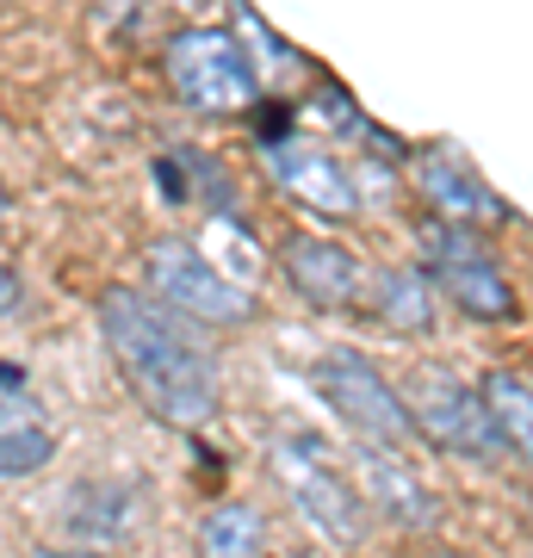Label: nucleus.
Masks as SVG:
<instances>
[{
	"label": "nucleus",
	"instance_id": "obj_2",
	"mask_svg": "<svg viewBox=\"0 0 533 558\" xmlns=\"http://www.w3.org/2000/svg\"><path fill=\"white\" fill-rule=\"evenodd\" d=\"M311 385H316V398L329 403V410L360 435V447H391V453H403V447L422 440L410 398H403V391H397L366 354H354V348H329V354H316Z\"/></svg>",
	"mask_w": 533,
	"mask_h": 558
},
{
	"label": "nucleus",
	"instance_id": "obj_12",
	"mask_svg": "<svg viewBox=\"0 0 533 558\" xmlns=\"http://www.w3.org/2000/svg\"><path fill=\"white\" fill-rule=\"evenodd\" d=\"M477 391H484V410H490L502 447H509L514 459H528V465H533V385L514 379V373H490Z\"/></svg>",
	"mask_w": 533,
	"mask_h": 558
},
{
	"label": "nucleus",
	"instance_id": "obj_4",
	"mask_svg": "<svg viewBox=\"0 0 533 558\" xmlns=\"http://www.w3.org/2000/svg\"><path fill=\"white\" fill-rule=\"evenodd\" d=\"M168 81L193 112H242L261 87L249 50L218 25H193V32L168 38Z\"/></svg>",
	"mask_w": 533,
	"mask_h": 558
},
{
	"label": "nucleus",
	"instance_id": "obj_8",
	"mask_svg": "<svg viewBox=\"0 0 533 558\" xmlns=\"http://www.w3.org/2000/svg\"><path fill=\"white\" fill-rule=\"evenodd\" d=\"M279 274L292 279V292L304 304H316V311H354V304H366V267H360L341 242L329 236H286L279 242Z\"/></svg>",
	"mask_w": 533,
	"mask_h": 558
},
{
	"label": "nucleus",
	"instance_id": "obj_7",
	"mask_svg": "<svg viewBox=\"0 0 533 558\" xmlns=\"http://www.w3.org/2000/svg\"><path fill=\"white\" fill-rule=\"evenodd\" d=\"M410 410H415V428L428 447L453 459H496L502 453V435H496L490 410H484V391L447 379V373H422L410 391Z\"/></svg>",
	"mask_w": 533,
	"mask_h": 558
},
{
	"label": "nucleus",
	"instance_id": "obj_1",
	"mask_svg": "<svg viewBox=\"0 0 533 558\" xmlns=\"http://www.w3.org/2000/svg\"><path fill=\"white\" fill-rule=\"evenodd\" d=\"M99 336L119 360L131 398L156 422L198 428L218 416V360L174 304H161L143 286H112L99 292Z\"/></svg>",
	"mask_w": 533,
	"mask_h": 558
},
{
	"label": "nucleus",
	"instance_id": "obj_5",
	"mask_svg": "<svg viewBox=\"0 0 533 558\" xmlns=\"http://www.w3.org/2000/svg\"><path fill=\"white\" fill-rule=\"evenodd\" d=\"M428 286H440L447 299L477 323H509L514 317V286L502 279V260L477 242L465 223H435L428 230V260H422Z\"/></svg>",
	"mask_w": 533,
	"mask_h": 558
},
{
	"label": "nucleus",
	"instance_id": "obj_19",
	"mask_svg": "<svg viewBox=\"0 0 533 558\" xmlns=\"http://www.w3.org/2000/svg\"><path fill=\"white\" fill-rule=\"evenodd\" d=\"M0 218H7V186H0Z\"/></svg>",
	"mask_w": 533,
	"mask_h": 558
},
{
	"label": "nucleus",
	"instance_id": "obj_18",
	"mask_svg": "<svg viewBox=\"0 0 533 558\" xmlns=\"http://www.w3.org/2000/svg\"><path fill=\"white\" fill-rule=\"evenodd\" d=\"M32 558H106V553H69V546H38Z\"/></svg>",
	"mask_w": 533,
	"mask_h": 558
},
{
	"label": "nucleus",
	"instance_id": "obj_14",
	"mask_svg": "<svg viewBox=\"0 0 533 558\" xmlns=\"http://www.w3.org/2000/svg\"><path fill=\"white\" fill-rule=\"evenodd\" d=\"M360 459H366V472H373V490L391 502L410 527H428V521H435V502L422 497V484L415 478H403V465L391 459V447H360Z\"/></svg>",
	"mask_w": 533,
	"mask_h": 558
},
{
	"label": "nucleus",
	"instance_id": "obj_6",
	"mask_svg": "<svg viewBox=\"0 0 533 558\" xmlns=\"http://www.w3.org/2000/svg\"><path fill=\"white\" fill-rule=\"evenodd\" d=\"M274 472H279V490L298 502V515L311 521L323 539H336V546H360V539H366V502H360L354 484L341 478V472H329L311 447L279 440Z\"/></svg>",
	"mask_w": 533,
	"mask_h": 558
},
{
	"label": "nucleus",
	"instance_id": "obj_16",
	"mask_svg": "<svg viewBox=\"0 0 533 558\" xmlns=\"http://www.w3.org/2000/svg\"><path fill=\"white\" fill-rule=\"evenodd\" d=\"M50 453H57L50 428H20V435H0V478H25V472H38V465H50Z\"/></svg>",
	"mask_w": 533,
	"mask_h": 558
},
{
	"label": "nucleus",
	"instance_id": "obj_17",
	"mask_svg": "<svg viewBox=\"0 0 533 558\" xmlns=\"http://www.w3.org/2000/svg\"><path fill=\"white\" fill-rule=\"evenodd\" d=\"M13 299H20V279L0 274V311H13Z\"/></svg>",
	"mask_w": 533,
	"mask_h": 558
},
{
	"label": "nucleus",
	"instance_id": "obj_10",
	"mask_svg": "<svg viewBox=\"0 0 533 558\" xmlns=\"http://www.w3.org/2000/svg\"><path fill=\"white\" fill-rule=\"evenodd\" d=\"M415 186H422V199L440 211V223H465V230H477V218H496L502 205L484 193V180L465 168V161L453 156H422L415 161Z\"/></svg>",
	"mask_w": 533,
	"mask_h": 558
},
{
	"label": "nucleus",
	"instance_id": "obj_11",
	"mask_svg": "<svg viewBox=\"0 0 533 558\" xmlns=\"http://www.w3.org/2000/svg\"><path fill=\"white\" fill-rule=\"evenodd\" d=\"M373 311L391 336H435V299H428V274L397 267L373 286Z\"/></svg>",
	"mask_w": 533,
	"mask_h": 558
},
{
	"label": "nucleus",
	"instance_id": "obj_3",
	"mask_svg": "<svg viewBox=\"0 0 533 558\" xmlns=\"http://www.w3.org/2000/svg\"><path fill=\"white\" fill-rule=\"evenodd\" d=\"M143 279L161 304H174L180 317L205 323V329H242L261 317L255 292H242L237 279H223V267L198 255L186 236H156L143 248Z\"/></svg>",
	"mask_w": 533,
	"mask_h": 558
},
{
	"label": "nucleus",
	"instance_id": "obj_20",
	"mask_svg": "<svg viewBox=\"0 0 533 558\" xmlns=\"http://www.w3.org/2000/svg\"><path fill=\"white\" fill-rule=\"evenodd\" d=\"M435 558H459V553H435Z\"/></svg>",
	"mask_w": 533,
	"mask_h": 558
},
{
	"label": "nucleus",
	"instance_id": "obj_15",
	"mask_svg": "<svg viewBox=\"0 0 533 558\" xmlns=\"http://www.w3.org/2000/svg\"><path fill=\"white\" fill-rule=\"evenodd\" d=\"M20 428H44V410H38L32 379L0 360V435H20Z\"/></svg>",
	"mask_w": 533,
	"mask_h": 558
},
{
	"label": "nucleus",
	"instance_id": "obj_13",
	"mask_svg": "<svg viewBox=\"0 0 533 558\" xmlns=\"http://www.w3.org/2000/svg\"><path fill=\"white\" fill-rule=\"evenodd\" d=\"M267 527H261L255 502H218L198 521V558H261Z\"/></svg>",
	"mask_w": 533,
	"mask_h": 558
},
{
	"label": "nucleus",
	"instance_id": "obj_9",
	"mask_svg": "<svg viewBox=\"0 0 533 558\" xmlns=\"http://www.w3.org/2000/svg\"><path fill=\"white\" fill-rule=\"evenodd\" d=\"M261 149H267L274 180L292 193L298 205H311L316 218H354L360 211L354 180L341 174L336 156H323V149H311V143H261Z\"/></svg>",
	"mask_w": 533,
	"mask_h": 558
}]
</instances>
